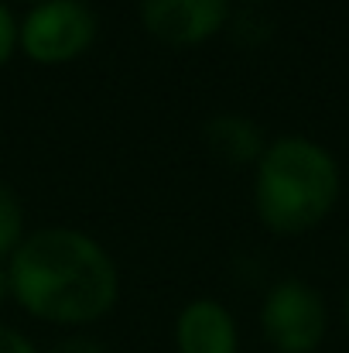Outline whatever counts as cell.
I'll list each match as a JSON object with an SVG mask.
<instances>
[{
    "instance_id": "obj_1",
    "label": "cell",
    "mask_w": 349,
    "mask_h": 353,
    "mask_svg": "<svg viewBox=\"0 0 349 353\" xmlns=\"http://www.w3.org/2000/svg\"><path fill=\"white\" fill-rule=\"evenodd\" d=\"M10 302L59 330H86L107 319L120 302L114 254L79 227H34L7 257Z\"/></svg>"
},
{
    "instance_id": "obj_2",
    "label": "cell",
    "mask_w": 349,
    "mask_h": 353,
    "mask_svg": "<svg viewBox=\"0 0 349 353\" xmlns=\"http://www.w3.org/2000/svg\"><path fill=\"white\" fill-rule=\"evenodd\" d=\"M343 196L336 154L308 134H277L253 165V216L274 236L319 230Z\"/></svg>"
},
{
    "instance_id": "obj_3",
    "label": "cell",
    "mask_w": 349,
    "mask_h": 353,
    "mask_svg": "<svg viewBox=\"0 0 349 353\" xmlns=\"http://www.w3.org/2000/svg\"><path fill=\"white\" fill-rule=\"evenodd\" d=\"M100 38V14L89 0H45L17 17V52L41 69L83 59Z\"/></svg>"
},
{
    "instance_id": "obj_4",
    "label": "cell",
    "mask_w": 349,
    "mask_h": 353,
    "mask_svg": "<svg viewBox=\"0 0 349 353\" xmlns=\"http://www.w3.org/2000/svg\"><path fill=\"white\" fill-rule=\"evenodd\" d=\"M260 336L274 353H315L329 336V305L305 278H281L260 299Z\"/></svg>"
},
{
    "instance_id": "obj_5",
    "label": "cell",
    "mask_w": 349,
    "mask_h": 353,
    "mask_svg": "<svg viewBox=\"0 0 349 353\" xmlns=\"http://www.w3.org/2000/svg\"><path fill=\"white\" fill-rule=\"evenodd\" d=\"M140 28L168 48H199L233 21V0H140Z\"/></svg>"
},
{
    "instance_id": "obj_6",
    "label": "cell",
    "mask_w": 349,
    "mask_h": 353,
    "mask_svg": "<svg viewBox=\"0 0 349 353\" xmlns=\"http://www.w3.org/2000/svg\"><path fill=\"white\" fill-rule=\"evenodd\" d=\"M178 353H240V326L233 312L209 295L189 299L175 316Z\"/></svg>"
},
{
    "instance_id": "obj_7",
    "label": "cell",
    "mask_w": 349,
    "mask_h": 353,
    "mask_svg": "<svg viewBox=\"0 0 349 353\" xmlns=\"http://www.w3.org/2000/svg\"><path fill=\"white\" fill-rule=\"evenodd\" d=\"M271 137H264L260 123L246 114H213L202 123V144L209 148L213 158L226 161V165H257V158L264 154Z\"/></svg>"
},
{
    "instance_id": "obj_8",
    "label": "cell",
    "mask_w": 349,
    "mask_h": 353,
    "mask_svg": "<svg viewBox=\"0 0 349 353\" xmlns=\"http://www.w3.org/2000/svg\"><path fill=\"white\" fill-rule=\"evenodd\" d=\"M28 236V213H24V203L21 196L0 182V261L7 264V257L21 247V240Z\"/></svg>"
},
{
    "instance_id": "obj_9",
    "label": "cell",
    "mask_w": 349,
    "mask_h": 353,
    "mask_svg": "<svg viewBox=\"0 0 349 353\" xmlns=\"http://www.w3.org/2000/svg\"><path fill=\"white\" fill-rule=\"evenodd\" d=\"M17 55V14L10 3L0 0V69Z\"/></svg>"
},
{
    "instance_id": "obj_10",
    "label": "cell",
    "mask_w": 349,
    "mask_h": 353,
    "mask_svg": "<svg viewBox=\"0 0 349 353\" xmlns=\"http://www.w3.org/2000/svg\"><path fill=\"white\" fill-rule=\"evenodd\" d=\"M41 353H107V347H103L96 336L76 330V333H65L59 343H52L48 350H41Z\"/></svg>"
},
{
    "instance_id": "obj_11",
    "label": "cell",
    "mask_w": 349,
    "mask_h": 353,
    "mask_svg": "<svg viewBox=\"0 0 349 353\" xmlns=\"http://www.w3.org/2000/svg\"><path fill=\"white\" fill-rule=\"evenodd\" d=\"M0 353H41V350H38L21 330L0 323Z\"/></svg>"
},
{
    "instance_id": "obj_12",
    "label": "cell",
    "mask_w": 349,
    "mask_h": 353,
    "mask_svg": "<svg viewBox=\"0 0 349 353\" xmlns=\"http://www.w3.org/2000/svg\"><path fill=\"white\" fill-rule=\"evenodd\" d=\"M10 302V281H7V264L0 261V305Z\"/></svg>"
},
{
    "instance_id": "obj_13",
    "label": "cell",
    "mask_w": 349,
    "mask_h": 353,
    "mask_svg": "<svg viewBox=\"0 0 349 353\" xmlns=\"http://www.w3.org/2000/svg\"><path fill=\"white\" fill-rule=\"evenodd\" d=\"M3 3H10V7H38V3H45V0H3Z\"/></svg>"
},
{
    "instance_id": "obj_14",
    "label": "cell",
    "mask_w": 349,
    "mask_h": 353,
    "mask_svg": "<svg viewBox=\"0 0 349 353\" xmlns=\"http://www.w3.org/2000/svg\"><path fill=\"white\" fill-rule=\"evenodd\" d=\"M343 319H346V330H349V285H346V295H343Z\"/></svg>"
},
{
    "instance_id": "obj_15",
    "label": "cell",
    "mask_w": 349,
    "mask_h": 353,
    "mask_svg": "<svg viewBox=\"0 0 349 353\" xmlns=\"http://www.w3.org/2000/svg\"><path fill=\"white\" fill-rule=\"evenodd\" d=\"M240 3H250V7H260V3H271V0H240Z\"/></svg>"
}]
</instances>
